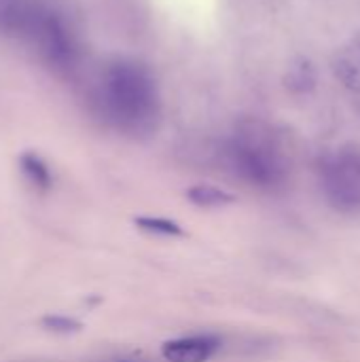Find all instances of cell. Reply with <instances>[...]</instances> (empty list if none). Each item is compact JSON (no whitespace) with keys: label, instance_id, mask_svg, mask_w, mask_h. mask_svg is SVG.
Masks as SVG:
<instances>
[{"label":"cell","instance_id":"1","mask_svg":"<svg viewBox=\"0 0 360 362\" xmlns=\"http://www.w3.org/2000/svg\"><path fill=\"white\" fill-rule=\"evenodd\" d=\"M236 174L261 191H280L293 176V153L284 136L263 123L244 121L229 142Z\"/></svg>","mask_w":360,"mask_h":362},{"label":"cell","instance_id":"2","mask_svg":"<svg viewBox=\"0 0 360 362\" xmlns=\"http://www.w3.org/2000/svg\"><path fill=\"white\" fill-rule=\"evenodd\" d=\"M106 93L117 121L132 132H149L159 115L157 87L149 70L136 62L119 59L108 68Z\"/></svg>","mask_w":360,"mask_h":362},{"label":"cell","instance_id":"3","mask_svg":"<svg viewBox=\"0 0 360 362\" xmlns=\"http://www.w3.org/2000/svg\"><path fill=\"white\" fill-rule=\"evenodd\" d=\"M327 204L342 214L360 212V146L344 144L329 151L318 165Z\"/></svg>","mask_w":360,"mask_h":362},{"label":"cell","instance_id":"4","mask_svg":"<svg viewBox=\"0 0 360 362\" xmlns=\"http://www.w3.org/2000/svg\"><path fill=\"white\" fill-rule=\"evenodd\" d=\"M221 348V339L212 333H193L170 339L161 346L168 362H210Z\"/></svg>","mask_w":360,"mask_h":362},{"label":"cell","instance_id":"5","mask_svg":"<svg viewBox=\"0 0 360 362\" xmlns=\"http://www.w3.org/2000/svg\"><path fill=\"white\" fill-rule=\"evenodd\" d=\"M333 70L339 83L352 91L360 93V36L348 40L333 57Z\"/></svg>","mask_w":360,"mask_h":362},{"label":"cell","instance_id":"6","mask_svg":"<svg viewBox=\"0 0 360 362\" xmlns=\"http://www.w3.org/2000/svg\"><path fill=\"white\" fill-rule=\"evenodd\" d=\"M187 199L197 208H225L236 202V197L214 185H195L187 191Z\"/></svg>","mask_w":360,"mask_h":362},{"label":"cell","instance_id":"7","mask_svg":"<svg viewBox=\"0 0 360 362\" xmlns=\"http://www.w3.org/2000/svg\"><path fill=\"white\" fill-rule=\"evenodd\" d=\"M19 165H21L23 176H25L38 191H49V187H51V182H53V176H51L49 165H47L36 153H23V155L19 157Z\"/></svg>","mask_w":360,"mask_h":362},{"label":"cell","instance_id":"8","mask_svg":"<svg viewBox=\"0 0 360 362\" xmlns=\"http://www.w3.org/2000/svg\"><path fill=\"white\" fill-rule=\"evenodd\" d=\"M136 227L140 231L153 233V235H163V238H180L185 235L182 227L176 221L163 218V216H138Z\"/></svg>","mask_w":360,"mask_h":362},{"label":"cell","instance_id":"9","mask_svg":"<svg viewBox=\"0 0 360 362\" xmlns=\"http://www.w3.org/2000/svg\"><path fill=\"white\" fill-rule=\"evenodd\" d=\"M289 83L295 85L297 91H310L314 87V83H316V74H314L310 64H299V66L293 68V72L289 76Z\"/></svg>","mask_w":360,"mask_h":362},{"label":"cell","instance_id":"10","mask_svg":"<svg viewBox=\"0 0 360 362\" xmlns=\"http://www.w3.org/2000/svg\"><path fill=\"white\" fill-rule=\"evenodd\" d=\"M42 327L45 329H49V331H53V333H64V335H68V333H76V331H81V322L79 320H74V318H70V316H45L42 318Z\"/></svg>","mask_w":360,"mask_h":362},{"label":"cell","instance_id":"11","mask_svg":"<svg viewBox=\"0 0 360 362\" xmlns=\"http://www.w3.org/2000/svg\"><path fill=\"white\" fill-rule=\"evenodd\" d=\"M115 362H140V361H115Z\"/></svg>","mask_w":360,"mask_h":362}]
</instances>
